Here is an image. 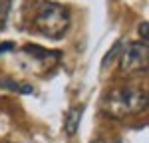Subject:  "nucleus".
Returning <instances> with one entry per match:
<instances>
[{"label": "nucleus", "instance_id": "obj_1", "mask_svg": "<svg viewBox=\"0 0 149 143\" xmlns=\"http://www.w3.org/2000/svg\"><path fill=\"white\" fill-rule=\"evenodd\" d=\"M34 26L46 38L58 40L70 28V12L66 6L52 0H38L34 8Z\"/></svg>", "mask_w": 149, "mask_h": 143}, {"label": "nucleus", "instance_id": "obj_2", "mask_svg": "<svg viewBox=\"0 0 149 143\" xmlns=\"http://www.w3.org/2000/svg\"><path fill=\"white\" fill-rule=\"evenodd\" d=\"M147 106V94L139 87H117L105 95L103 109L113 117H125L137 113Z\"/></svg>", "mask_w": 149, "mask_h": 143}, {"label": "nucleus", "instance_id": "obj_3", "mask_svg": "<svg viewBox=\"0 0 149 143\" xmlns=\"http://www.w3.org/2000/svg\"><path fill=\"white\" fill-rule=\"evenodd\" d=\"M62 58V52L58 50H46L40 46H24L18 54V66L26 72H34L38 76L56 68Z\"/></svg>", "mask_w": 149, "mask_h": 143}, {"label": "nucleus", "instance_id": "obj_4", "mask_svg": "<svg viewBox=\"0 0 149 143\" xmlns=\"http://www.w3.org/2000/svg\"><path fill=\"white\" fill-rule=\"evenodd\" d=\"M147 68V42H129L125 44V50L121 54V70L129 72H139Z\"/></svg>", "mask_w": 149, "mask_h": 143}, {"label": "nucleus", "instance_id": "obj_5", "mask_svg": "<svg viewBox=\"0 0 149 143\" xmlns=\"http://www.w3.org/2000/svg\"><path fill=\"white\" fill-rule=\"evenodd\" d=\"M81 113H84V106H74L66 113V121H64V129L68 135H76V131L80 127V119H81Z\"/></svg>", "mask_w": 149, "mask_h": 143}, {"label": "nucleus", "instance_id": "obj_6", "mask_svg": "<svg viewBox=\"0 0 149 143\" xmlns=\"http://www.w3.org/2000/svg\"><path fill=\"white\" fill-rule=\"evenodd\" d=\"M0 85H2V87H8L10 92H20V94H32V92H34V87H32V85L12 82V80H0Z\"/></svg>", "mask_w": 149, "mask_h": 143}, {"label": "nucleus", "instance_id": "obj_7", "mask_svg": "<svg viewBox=\"0 0 149 143\" xmlns=\"http://www.w3.org/2000/svg\"><path fill=\"white\" fill-rule=\"evenodd\" d=\"M8 50H14V42H4V44L0 46V54L8 52Z\"/></svg>", "mask_w": 149, "mask_h": 143}, {"label": "nucleus", "instance_id": "obj_8", "mask_svg": "<svg viewBox=\"0 0 149 143\" xmlns=\"http://www.w3.org/2000/svg\"><path fill=\"white\" fill-rule=\"evenodd\" d=\"M139 32H141V36H143V40L147 42V38H145V32H147V22H143L141 26H139Z\"/></svg>", "mask_w": 149, "mask_h": 143}, {"label": "nucleus", "instance_id": "obj_9", "mask_svg": "<svg viewBox=\"0 0 149 143\" xmlns=\"http://www.w3.org/2000/svg\"><path fill=\"white\" fill-rule=\"evenodd\" d=\"M92 143H105V141H102V139H95V141H92Z\"/></svg>", "mask_w": 149, "mask_h": 143}]
</instances>
